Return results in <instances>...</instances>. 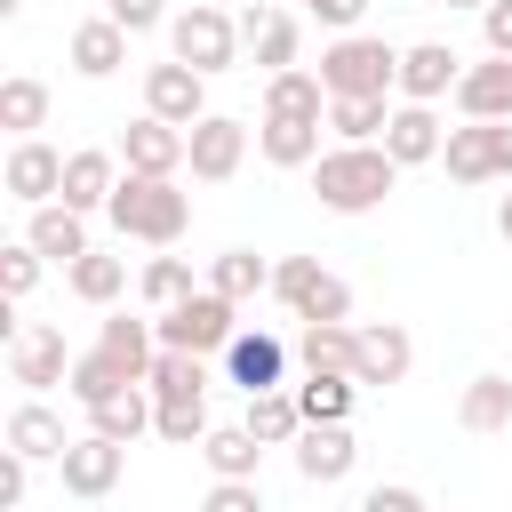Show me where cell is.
<instances>
[{
  "label": "cell",
  "mask_w": 512,
  "mask_h": 512,
  "mask_svg": "<svg viewBox=\"0 0 512 512\" xmlns=\"http://www.w3.org/2000/svg\"><path fill=\"white\" fill-rule=\"evenodd\" d=\"M392 184H400V160L384 144H328L312 160V192L328 216H368V208H384Z\"/></svg>",
  "instance_id": "obj_1"
},
{
  "label": "cell",
  "mask_w": 512,
  "mask_h": 512,
  "mask_svg": "<svg viewBox=\"0 0 512 512\" xmlns=\"http://www.w3.org/2000/svg\"><path fill=\"white\" fill-rule=\"evenodd\" d=\"M112 232L120 240H152V248H176L184 240V224H192V200H184V184L176 176H120V192H112Z\"/></svg>",
  "instance_id": "obj_2"
},
{
  "label": "cell",
  "mask_w": 512,
  "mask_h": 512,
  "mask_svg": "<svg viewBox=\"0 0 512 512\" xmlns=\"http://www.w3.org/2000/svg\"><path fill=\"white\" fill-rule=\"evenodd\" d=\"M320 88H328V104L336 96H392L400 88V56L384 40H368V32H344L336 48H320Z\"/></svg>",
  "instance_id": "obj_3"
},
{
  "label": "cell",
  "mask_w": 512,
  "mask_h": 512,
  "mask_svg": "<svg viewBox=\"0 0 512 512\" xmlns=\"http://www.w3.org/2000/svg\"><path fill=\"white\" fill-rule=\"evenodd\" d=\"M240 304L232 296H216V288H200V296H184L176 312H160L152 328H160V352H232V336H240V320H232Z\"/></svg>",
  "instance_id": "obj_4"
},
{
  "label": "cell",
  "mask_w": 512,
  "mask_h": 512,
  "mask_svg": "<svg viewBox=\"0 0 512 512\" xmlns=\"http://www.w3.org/2000/svg\"><path fill=\"white\" fill-rule=\"evenodd\" d=\"M168 48H176V64H192V72L208 80V72H224V64L240 56V16L192 0L184 16H168Z\"/></svg>",
  "instance_id": "obj_5"
},
{
  "label": "cell",
  "mask_w": 512,
  "mask_h": 512,
  "mask_svg": "<svg viewBox=\"0 0 512 512\" xmlns=\"http://www.w3.org/2000/svg\"><path fill=\"white\" fill-rule=\"evenodd\" d=\"M144 112H152V120H168V128H200V120H208V80H200L192 64H176V56H168V64H152V72H144Z\"/></svg>",
  "instance_id": "obj_6"
},
{
  "label": "cell",
  "mask_w": 512,
  "mask_h": 512,
  "mask_svg": "<svg viewBox=\"0 0 512 512\" xmlns=\"http://www.w3.org/2000/svg\"><path fill=\"white\" fill-rule=\"evenodd\" d=\"M192 136V152H184V168L200 176V184H224V176H240V160H248V128L232 120V112H208L200 128H184Z\"/></svg>",
  "instance_id": "obj_7"
},
{
  "label": "cell",
  "mask_w": 512,
  "mask_h": 512,
  "mask_svg": "<svg viewBox=\"0 0 512 512\" xmlns=\"http://www.w3.org/2000/svg\"><path fill=\"white\" fill-rule=\"evenodd\" d=\"M416 368V344H408V328H392V320H368V328H352V384H400Z\"/></svg>",
  "instance_id": "obj_8"
},
{
  "label": "cell",
  "mask_w": 512,
  "mask_h": 512,
  "mask_svg": "<svg viewBox=\"0 0 512 512\" xmlns=\"http://www.w3.org/2000/svg\"><path fill=\"white\" fill-rule=\"evenodd\" d=\"M56 472H64V496H88V504H96V496H112V488H120V472H128V448L88 432V440H72V448L56 456Z\"/></svg>",
  "instance_id": "obj_9"
},
{
  "label": "cell",
  "mask_w": 512,
  "mask_h": 512,
  "mask_svg": "<svg viewBox=\"0 0 512 512\" xmlns=\"http://www.w3.org/2000/svg\"><path fill=\"white\" fill-rule=\"evenodd\" d=\"M72 360H80V352H64V328H24V336L8 344V376H16L24 392L72 384Z\"/></svg>",
  "instance_id": "obj_10"
},
{
  "label": "cell",
  "mask_w": 512,
  "mask_h": 512,
  "mask_svg": "<svg viewBox=\"0 0 512 512\" xmlns=\"http://www.w3.org/2000/svg\"><path fill=\"white\" fill-rule=\"evenodd\" d=\"M224 376H232L248 400H256V392H280V384H288V344L264 336V328H240L232 352H224Z\"/></svg>",
  "instance_id": "obj_11"
},
{
  "label": "cell",
  "mask_w": 512,
  "mask_h": 512,
  "mask_svg": "<svg viewBox=\"0 0 512 512\" xmlns=\"http://www.w3.org/2000/svg\"><path fill=\"white\" fill-rule=\"evenodd\" d=\"M456 80H464V56L448 40H416L400 56V96L408 104H440V96H456Z\"/></svg>",
  "instance_id": "obj_12"
},
{
  "label": "cell",
  "mask_w": 512,
  "mask_h": 512,
  "mask_svg": "<svg viewBox=\"0 0 512 512\" xmlns=\"http://www.w3.org/2000/svg\"><path fill=\"white\" fill-rule=\"evenodd\" d=\"M184 152H192V136L184 128H168V120H128V136H120V160H128V176H176L184 168Z\"/></svg>",
  "instance_id": "obj_13"
},
{
  "label": "cell",
  "mask_w": 512,
  "mask_h": 512,
  "mask_svg": "<svg viewBox=\"0 0 512 512\" xmlns=\"http://www.w3.org/2000/svg\"><path fill=\"white\" fill-rule=\"evenodd\" d=\"M64 160H72V152H56V144L24 136V144L8 152V192H16L24 208H48V200H64Z\"/></svg>",
  "instance_id": "obj_14"
},
{
  "label": "cell",
  "mask_w": 512,
  "mask_h": 512,
  "mask_svg": "<svg viewBox=\"0 0 512 512\" xmlns=\"http://www.w3.org/2000/svg\"><path fill=\"white\" fill-rule=\"evenodd\" d=\"M240 40H248V56L280 80V72H296V48H304V32H296V16H280V8H240Z\"/></svg>",
  "instance_id": "obj_15"
},
{
  "label": "cell",
  "mask_w": 512,
  "mask_h": 512,
  "mask_svg": "<svg viewBox=\"0 0 512 512\" xmlns=\"http://www.w3.org/2000/svg\"><path fill=\"white\" fill-rule=\"evenodd\" d=\"M352 464H360V448H352L344 424H304V432H296V472H304L312 488H336Z\"/></svg>",
  "instance_id": "obj_16"
},
{
  "label": "cell",
  "mask_w": 512,
  "mask_h": 512,
  "mask_svg": "<svg viewBox=\"0 0 512 512\" xmlns=\"http://www.w3.org/2000/svg\"><path fill=\"white\" fill-rule=\"evenodd\" d=\"M384 152H392L400 168H424V160H440V152H448V128H440V112H432V104H400V112H392V128H384Z\"/></svg>",
  "instance_id": "obj_17"
},
{
  "label": "cell",
  "mask_w": 512,
  "mask_h": 512,
  "mask_svg": "<svg viewBox=\"0 0 512 512\" xmlns=\"http://www.w3.org/2000/svg\"><path fill=\"white\" fill-rule=\"evenodd\" d=\"M136 384H144V368H128L120 352H104V344H96V352H80V360H72V384H64V392H72L80 408H104V400H120V392H136Z\"/></svg>",
  "instance_id": "obj_18"
},
{
  "label": "cell",
  "mask_w": 512,
  "mask_h": 512,
  "mask_svg": "<svg viewBox=\"0 0 512 512\" xmlns=\"http://www.w3.org/2000/svg\"><path fill=\"white\" fill-rule=\"evenodd\" d=\"M456 112H464V120H512V56L464 64V80H456Z\"/></svg>",
  "instance_id": "obj_19"
},
{
  "label": "cell",
  "mask_w": 512,
  "mask_h": 512,
  "mask_svg": "<svg viewBox=\"0 0 512 512\" xmlns=\"http://www.w3.org/2000/svg\"><path fill=\"white\" fill-rule=\"evenodd\" d=\"M120 64H128V32H120L112 16L72 24V72H80V80H112Z\"/></svg>",
  "instance_id": "obj_20"
},
{
  "label": "cell",
  "mask_w": 512,
  "mask_h": 512,
  "mask_svg": "<svg viewBox=\"0 0 512 512\" xmlns=\"http://www.w3.org/2000/svg\"><path fill=\"white\" fill-rule=\"evenodd\" d=\"M24 240L40 248V256H56L64 272L88 256V224H80V208H64V200H48V208H32V224H24Z\"/></svg>",
  "instance_id": "obj_21"
},
{
  "label": "cell",
  "mask_w": 512,
  "mask_h": 512,
  "mask_svg": "<svg viewBox=\"0 0 512 512\" xmlns=\"http://www.w3.org/2000/svg\"><path fill=\"white\" fill-rule=\"evenodd\" d=\"M264 120H328V88H320V72H280V80H264Z\"/></svg>",
  "instance_id": "obj_22"
},
{
  "label": "cell",
  "mask_w": 512,
  "mask_h": 512,
  "mask_svg": "<svg viewBox=\"0 0 512 512\" xmlns=\"http://www.w3.org/2000/svg\"><path fill=\"white\" fill-rule=\"evenodd\" d=\"M112 192H120V168H112V152H72L64 160V208H112Z\"/></svg>",
  "instance_id": "obj_23"
},
{
  "label": "cell",
  "mask_w": 512,
  "mask_h": 512,
  "mask_svg": "<svg viewBox=\"0 0 512 512\" xmlns=\"http://www.w3.org/2000/svg\"><path fill=\"white\" fill-rule=\"evenodd\" d=\"M8 448L40 464V456H64L72 440H64V416H56V408H40V400H16V408H8Z\"/></svg>",
  "instance_id": "obj_24"
},
{
  "label": "cell",
  "mask_w": 512,
  "mask_h": 512,
  "mask_svg": "<svg viewBox=\"0 0 512 512\" xmlns=\"http://www.w3.org/2000/svg\"><path fill=\"white\" fill-rule=\"evenodd\" d=\"M152 424H160V400H144V384L120 392V400H104V408H88V432H96V440H120V448L144 440Z\"/></svg>",
  "instance_id": "obj_25"
},
{
  "label": "cell",
  "mask_w": 512,
  "mask_h": 512,
  "mask_svg": "<svg viewBox=\"0 0 512 512\" xmlns=\"http://www.w3.org/2000/svg\"><path fill=\"white\" fill-rule=\"evenodd\" d=\"M200 456H208V472H216V480H256V456H264V440H256L248 424H216V432L200 440Z\"/></svg>",
  "instance_id": "obj_26"
},
{
  "label": "cell",
  "mask_w": 512,
  "mask_h": 512,
  "mask_svg": "<svg viewBox=\"0 0 512 512\" xmlns=\"http://www.w3.org/2000/svg\"><path fill=\"white\" fill-rule=\"evenodd\" d=\"M456 424L464 432H504L512 424V376H472L464 400H456Z\"/></svg>",
  "instance_id": "obj_27"
},
{
  "label": "cell",
  "mask_w": 512,
  "mask_h": 512,
  "mask_svg": "<svg viewBox=\"0 0 512 512\" xmlns=\"http://www.w3.org/2000/svg\"><path fill=\"white\" fill-rule=\"evenodd\" d=\"M328 128H336V144H384L392 104H384V96H336V104H328Z\"/></svg>",
  "instance_id": "obj_28"
},
{
  "label": "cell",
  "mask_w": 512,
  "mask_h": 512,
  "mask_svg": "<svg viewBox=\"0 0 512 512\" xmlns=\"http://www.w3.org/2000/svg\"><path fill=\"white\" fill-rule=\"evenodd\" d=\"M256 144H264L272 168H312L320 160V120H264Z\"/></svg>",
  "instance_id": "obj_29"
},
{
  "label": "cell",
  "mask_w": 512,
  "mask_h": 512,
  "mask_svg": "<svg viewBox=\"0 0 512 512\" xmlns=\"http://www.w3.org/2000/svg\"><path fill=\"white\" fill-rule=\"evenodd\" d=\"M208 288H216V296H232V304H248V296H264V288H272V264H264L256 248H224V256L208 264Z\"/></svg>",
  "instance_id": "obj_30"
},
{
  "label": "cell",
  "mask_w": 512,
  "mask_h": 512,
  "mask_svg": "<svg viewBox=\"0 0 512 512\" xmlns=\"http://www.w3.org/2000/svg\"><path fill=\"white\" fill-rule=\"evenodd\" d=\"M448 176L456 184H488L496 176V152H488V120H464V128H448Z\"/></svg>",
  "instance_id": "obj_31"
},
{
  "label": "cell",
  "mask_w": 512,
  "mask_h": 512,
  "mask_svg": "<svg viewBox=\"0 0 512 512\" xmlns=\"http://www.w3.org/2000/svg\"><path fill=\"white\" fill-rule=\"evenodd\" d=\"M144 384H152V400H208V368H200V352H160Z\"/></svg>",
  "instance_id": "obj_32"
},
{
  "label": "cell",
  "mask_w": 512,
  "mask_h": 512,
  "mask_svg": "<svg viewBox=\"0 0 512 512\" xmlns=\"http://www.w3.org/2000/svg\"><path fill=\"white\" fill-rule=\"evenodd\" d=\"M248 432H256L264 448L296 440V432H304V408H296V392H288V384H280V392H256V400H248Z\"/></svg>",
  "instance_id": "obj_33"
},
{
  "label": "cell",
  "mask_w": 512,
  "mask_h": 512,
  "mask_svg": "<svg viewBox=\"0 0 512 512\" xmlns=\"http://www.w3.org/2000/svg\"><path fill=\"white\" fill-rule=\"evenodd\" d=\"M48 120V88L32 80V72H16V80H0V128H16V144L32 136Z\"/></svg>",
  "instance_id": "obj_34"
},
{
  "label": "cell",
  "mask_w": 512,
  "mask_h": 512,
  "mask_svg": "<svg viewBox=\"0 0 512 512\" xmlns=\"http://www.w3.org/2000/svg\"><path fill=\"white\" fill-rule=\"evenodd\" d=\"M64 280H72V296H80V304H112V296L128 288V264H120V256H104V248H88Z\"/></svg>",
  "instance_id": "obj_35"
},
{
  "label": "cell",
  "mask_w": 512,
  "mask_h": 512,
  "mask_svg": "<svg viewBox=\"0 0 512 512\" xmlns=\"http://www.w3.org/2000/svg\"><path fill=\"white\" fill-rule=\"evenodd\" d=\"M352 376H304L296 384V408H304V424H344L352 416Z\"/></svg>",
  "instance_id": "obj_36"
},
{
  "label": "cell",
  "mask_w": 512,
  "mask_h": 512,
  "mask_svg": "<svg viewBox=\"0 0 512 512\" xmlns=\"http://www.w3.org/2000/svg\"><path fill=\"white\" fill-rule=\"evenodd\" d=\"M296 360H304V376H352V328H304Z\"/></svg>",
  "instance_id": "obj_37"
},
{
  "label": "cell",
  "mask_w": 512,
  "mask_h": 512,
  "mask_svg": "<svg viewBox=\"0 0 512 512\" xmlns=\"http://www.w3.org/2000/svg\"><path fill=\"white\" fill-rule=\"evenodd\" d=\"M184 296H200V288H192V264H184V256H152V264H144V304H152V312H176Z\"/></svg>",
  "instance_id": "obj_38"
},
{
  "label": "cell",
  "mask_w": 512,
  "mask_h": 512,
  "mask_svg": "<svg viewBox=\"0 0 512 512\" xmlns=\"http://www.w3.org/2000/svg\"><path fill=\"white\" fill-rule=\"evenodd\" d=\"M160 440H176V448H192V440H208L216 424H208V400H160V424H152Z\"/></svg>",
  "instance_id": "obj_39"
},
{
  "label": "cell",
  "mask_w": 512,
  "mask_h": 512,
  "mask_svg": "<svg viewBox=\"0 0 512 512\" xmlns=\"http://www.w3.org/2000/svg\"><path fill=\"white\" fill-rule=\"evenodd\" d=\"M320 280H328V272H320V256H280V264H272V296H280L288 312H296Z\"/></svg>",
  "instance_id": "obj_40"
},
{
  "label": "cell",
  "mask_w": 512,
  "mask_h": 512,
  "mask_svg": "<svg viewBox=\"0 0 512 512\" xmlns=\"http://www.w3.org/2000/svg\"><path fill=\"white\" fill-rule=\"evenodd\" d=\"M32 280H40V248H32V240L0 248V296L16 304V296H32Z\"/></svg>",
  "instance_id": "obj_41"
},
{
  "label": "cell",
  "mask_w": 512,
  "mask_h": 512,
  "mask_svg": "<svg viewBox=\"0 0 512 512\" xmlns=\"http://www.w3.org/2000/svg\"><path fill=\"white\" fill-rule=\"evenodd\" d=\"M200 512H264V496H256V480H216Z\"/></svg>",
  "instance_id": "obj_42"
},
{
  "label": "cell",
  "mask_w": 512,
  "mask_h": 512,
  "mask_svg": "<svg viewBox=\"0 0 512 512\" xmlns=\"http://www.w3.org/2000/svg\"><path fill=\"white\" fill-rule=\"evenodd\" d=\"M104 16H112L120 32H152V24L168 16V8H160V0H104Z\"/></svg>",
  "instance_id": "obj_43"
},
{
  "label": "cell",
  "mask_w": 512,
  "mask_h": 512,
  "mask_svg": "<svg viewBox=\"0 0 512 512\" xmlns=\"http://www.w3.org/2000/svg\"><path fill=\"white\" fill-rule=\"evenodd\" d=\"M480 40H488V56H512V0L480 8Z\"/></svg>",
  "instance_id": "obj_44"
},
{
  "label": "cell",
  "mask_w": 512,
  "mask_h": 512,
  "mask_svg": "<svg viewBox=\"0 0 512 512\" xmlns=\"http://www.w3.org/2000/svg\"><path fill=\"white\" fill-rule=\"evenodd\" d=\"M304 8H312V16L328 24V32H352V24L368 16V0H304Z\"/></svg>",
  "instance_id": "obj_45"
},
{
  "label": "cell",
  "mask_w": 512,
  "mask_h": 512,
  "mask_svg": "<svg viewBox=\"0 0 512 512\" xmlns=\"http://www.w3.org/2000/svg\"><path fill=\"white\" fill-rule=\"evenodd\" d=\"M360 512H424V496L392 480V488H368V496H360Z\"/></svg>",
  "instance_id": "obj_46"
},
{
  "label": "cell",
  "mask_w": 512,
  "mask_h": 512,
  "mask_svg": "<svg viewBox=\"0 0 512 512\" xmlns=\"http://www.w3.org/2000/svg\"><path fill=\"white\" fill-rule=\"evenodd\" d=\"M24 488H32V456L8 448V464H0V504H24Z\"/></svg>",
  "instance_id": "obj_47"
},
{
  "label": "cell",
  "mask_w": 512,
  "mask_h": 512,
  "mask_svg": "<svg viewBox=\"0 0 512 512\" xmlns=\"http://www.w3.org/2000/svg\"><path fill=\"white\" fill-rule=\"evenodd\" d=\"M496 232H504V248H512V192L496 200Z\"/></svg>",
  "instance_id": "obj_48"
},
{
  "label": "cell",
  "mask_w": 512,
  "mask_h": 512,
  "mask_svg": "<svg viewBox=\"0 0 512 512\" xmlns=\"http://www.w3.org/2000/svg\"><path fill=\"white\" fill-rule=\"evenodd\" d=\"M16 8H24V0H0V16H16Z\"/></svg>",
  "instance_id": "obj_49"
},
{
  "label": "cell",
  "mask_w": 512,
  "mask_h": 512,
  "mask_svg": "<svg viewBox=\"0 0 512 512\" xmlns=\"http://www.w3.org/2000/svg\"><path fill=\"white\" fill-rule=\"evenodd\" d=\"M448 8H488V0H448Z\"/></svg>",
  "instance_id": "obj_50"
},
{
  "label": "cell",
  "mask_w": 512,
  "mask_h": 512,
  "mask_svg": "<svg viewBox=\"0 0 512 512\" xmlns=\"http://www.w3.org/2000/svg\"><path fill=\"white\" fill-rule=\"evenodd\" d=\"M200 8H232V0H200Z\"/></svg>",
  "instance_id": "obj_51"
}]
</instances>
